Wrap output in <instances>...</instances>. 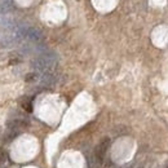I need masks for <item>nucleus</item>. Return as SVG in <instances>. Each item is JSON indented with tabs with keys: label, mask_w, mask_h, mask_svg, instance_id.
<instances>
[{
	"label": "nucleus",
	"mask_w": 168,
	"mask_h": 168,
	"mask_svg": "<svg viewBox=\"0 0 168 168\" xmlns=\"http://www.w3.org/2000/svg\"><path fill=\"white\" fill-rule=\"evenodd\" d=\"M57 62H58V56L53 51H45L32 59L31 66L36 71L45 74V72H53L54 67L57 66Z\"/></svg>",
	"instance_id": "nucleus-1"
},
{
	"label": "nucleus",
	"mask_w": 168,
	"mask_h": 168,
	"mask_svg": "<svg viewBox=\"0 0 168 168\" xmlns=\"http://www.w3.org/2000/svg\"><path fill=\"white\" fill-rule=\"evenodd\" d=\"M110 147V138L109 137H103L98 145L96 146V150H94V159L97 163H103L105 160V157H106V151L109 150Z\"/></svg>",
	"instance_id": "nucleus-2"
},
{
	"label": "nucleus",
	"mask_w": 168,
	"mask_h": 168,
	"mask_svg": "<svg viewBox=\"0 0 168 168\" xmlns=\"http://www.w3.org/2000/svg\"><path fill=\"white\" fill-rule=\"evenodd\" d=\"M43 32H41L39 28H35V27H27L26 30V39L35 44H39L41 40H43Z\"/></svg>",
	"instance_id": "nucleus-3"
},
{
	"label": "nucleus",
	"mask_w": 168,
	"mask_h": 168,
	"mask_svg": "<svg viewBox=\"0 0 168 168\" xmlns=\"http://www.w3.org/2000/svg\"><path fill=\"white\" fill-rule=\"evenodd\" d=\"M28 125V121L26 119H10L7 121V127L10 131H20Z\"/></svg>",
	"instance_id": "nucleus-4"
},
{
	"label": "nucleus",
	"mask_w": 168,
	"mask_h": 168,
	"mask_svg": "<svg viewBox=\"0 0 168 168\" xmlns=\"http://www.w3.org/2000/svg\"><path fill=\"white\" fill-rule=\"evenodd\" d=\"M56 82H57V76L54 72H45L40 78V84L43 87H52V85L56 84Z\"/></svg>",
	"instance_id": "nucleus-5"
},
{
	"label": "nucleus",
	"mask_w": 168,
	"mask_h": 168,
	"mask_svg": "<svg viewBox=\"0 0 168 168\" xmlns=\"http://www.w3.org/2000/svg\"><path fill=\"white\" fill-rule=\"evenodd\" d=\"M13 9V4L10 3V0H1L0 1V13H8Z\"/></svg>",
	"instance_id": "nucleus-6"
},
{
	"label": "nucleus",
	"mask_w": 168,
	"mask_h": 168,
	"mask_svg": "<svg viewBox=\"0 0 168 168\" xmlns=\"http://www.w3.org/2000/svg\"><path fill=\"white\" fill-rule=\"evenodd\" d=\"M39 79H40V78H39L38 72H28V74L25 76V82H27V83H34Z\"/></svg>",
	"instance_id": "nucleus-7"
},
{
	"label": "nucleus",
	"mask_w": 168,
	"mask_h": 168,
	"mask_svg": "<svg viewBox=\"0 0 168 168\" xmlns=\"http://www.w3.org/2000/svg\"><path fill=\"white\" fill-rule=\"evenodd\" d=\"M22 107L25 109L26 111H28V113H30V111H32V103H31V100L26 98V100L22 102Z\"/></svg>",
	"instance_id": "nucleus-8"
},
{
	"label": "nucleus",
	"mask_w": 168,
	"mask_h": 168,
	"mask_svg": "<svg viewBox=\"0 0 168 168\" xmlns=\"http://www.w3.org/2000/svg\"><path fill=\"white\" fill-rule=\"evenodd\" d=\"M17 134H18V132H17V131H10L9 133H8V134H5V136H4L5 142H10L13 138H14L16 136H17Z\"/></svg>",
	"instance_id": "nucleus-9"
},
{
	"label": "nucleus",
	"mask_w": 168,
	"mask_h": 168,
	"mask_svg": "<svg viewBox=\"0 0 168 168\" xmlns=\"http://www.w3.org/2000/svg\"><path fill=\"white\" fill-rule=\"evenodd\" d=\"M7 158H8V157H7V152H5V150L0 147V162L4 163L5 160H7Z\"/></svg>",
	"instance_id": "nucleus-10"
},
{
	"label": "nucleus",
	"mask_w": 168,
	"mask_h": 168,
	"mask_svg": "<svg viewBox=\"0 0 168 168\" xmlns=\"http://www.w3.org/2000/svg\"><path fill=\"white\" fill-rule=\"evenodd\" d=\"M21 59H22V58H21V57L20 56H17V57H13V58H10V63H18V62H21Z\"/></svg>",
	"instance_id": "nucleus-11"
},
{
	"label": "nucleus",
	"mask_w": 168,
	"mask_h": 168,
	"mask_svg": "<svg viewBox=\"0 0 168 168\" xmlns=\"http://www.w3.org/2000/svg\"><path fill=\"white\" fill-rule=\"evenodd\" d=\"M141 168H142V167H141Z\"/></svg>",
	"instance_id": "nucleus-12"
}]
</instances>
